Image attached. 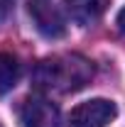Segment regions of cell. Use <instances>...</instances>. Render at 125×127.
Masks as SVG:
<instances>
[{
  "label": "cell",
  "instance_id": "277c9868",
  "mask_svg": "<svg viewBox=\"0 0 125 127\" xmlns=\"http://www.w3.org/2000/svg\"><path fill=\"white\" fill-rule=\"evenodd\" d=\"M30 15H32L34 27L39 30V34H44L49 39H59L66 34L64 15L59 12V7L52 0H30Z\"/></svg>",
  "mask_w": 125,
  "mask_h": 127
},
{
  "label": "cell",
  "instance_id": "8992f818",
  "mask_svg": "<svg viewBox=\"0 0 125 127\" xmlns=\"http://www.w3.org/2000/svg\"><path fill=\"white\" fill-rule=\"evenodd\" d=\"M17 78H20V61H17V56L7 54V51H0V95L10 93L15 88Z\"/></svg>",
  "mask_w": 125,
  "mask_h": 127
},
{
  "label": "cell",
  "instance_id": "ba28073f",
  "mask_svg": "<svg viewBox=\"0 0 125 127\" xmlns=\"http://www.w3.org/2000/svg\"><path fill=\"white\" fill-rule=\"evenodd\" d=\"M115 22H118V30L125 34V7L120 10V12H118V20H115Z\"/></svg>",
  "mask_w": 125,
  "mask_h": 127
},
{
  "label": "cell",
  "instance_id": "5b68a950",
  "mask_svg": "<svg viewBox=\"0 0 125 127\" xmlns=\"http://www.w3.org/2000/svg\"><path fill=\"white\" fill-rule=\"evenodd\" d=\"M69 15L76 20L78 25H91L106 12L110 0H64Z\"/></svg>",
  "mask_w": 125,
  "mask_h": 127
},
{
  "label": "cell",
  "instance_id": "6da1fadb",
  "mask_svg": "<svg viewBox=\"0 0 125 127\" xmlns=\"http://www.w3.org/2000/svg\"><path fill=\"white\" fill-rule=\"evenodd\" d=\"M93 64L81 54H57L47 56L34 66L32 83L42 93H76L93 81Z\"/></svg>",
  "mask_w": 125,
  "mask_h": 127
},
{
  "label": "cell",
  "instance_id": "52a82bcc",
  "mask_svg": "<svg viewBox=\"0 0 125 127\" xmlns=\"http://www.w3.org/2000/svg\"><path fill=\"white\" fill-rule=\"evenodd\" d=\"M10 7H12V0H0V22L10 15Z\"/></svg>",
  "mask_w": 125,
  "mask_h": 127
},
{
  "label": "cell",
  "instance_id": "7a4b0ae2",
  "mask_svg": "<svg viewBox=\"0 0 125 127\" xmlns=\"http://www.w3.org/2000/svg\"><path fill=\"white\" fill-rule=\"evenodd\" d=\"M118 115L115 103L106 98H93L76 105L69 115V127H108Z\"/></svg>",
  "mask_w": 125,
  "mask_h": 127
},
{
  "label": "cell",
  "instance_id": "3957f363",
  "mask_svg": "<svg viewBox=\"0 0 125 127\" xmlns=\"http://www.w3.org/2000/svg\"><path fill=\"white\" fill-rule=\"evenodd\" d=\"M20 125L22 127H62L59 108L39 95H30L20 103Z\"/></svg>",
  "mask_w": 125,
  "mask_h": 127
}]
</instances>
